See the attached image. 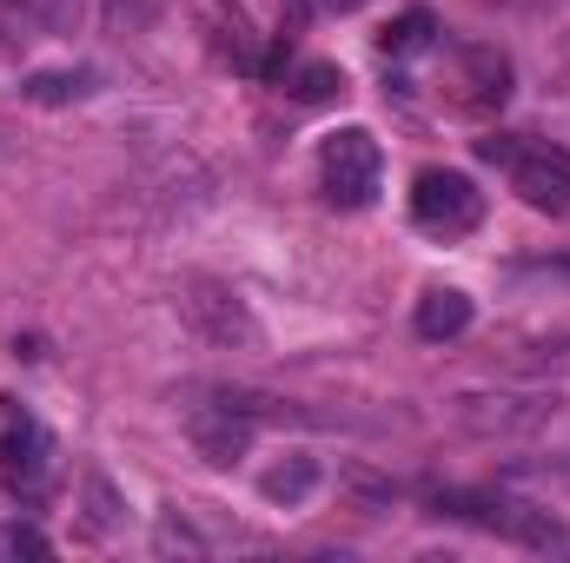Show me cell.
Wrapping results in <instances>:
<instances>
[{
    "label": "cell",
    "instance_id": "obj_1",
    "mask_svg": "<svg viewBox=\"0 0 570 563\" xmlns=\"http://www.w3.org/2000/svg\"><path fill=\"white\" fill-rule=\"evenodd\" d=\"M478 159L498 166L524 206H538V213H551V219L570 213V152L564 146H531V140L491 134V140H478Z\"/></svg>",
    "mask_w": 570,
    "mask_h": 563
},
{
    "label": "cell",
    "instance_id": "obj_2",
    "mask_svg": "<svg viewBox=\"0 0 570 563\" xmlns=\"http://www.w3.org/2000/svg\"><path fill=\"white\" fill-rule=\"evenodd\" d=\"M431 504L444 517H471V524H484V531H498L524 551H570V531L538 504H511V497H491V491H438Z\"/></svg>",
    "mask_w": 570,
    "mask_h": 563
},
{
    "label": "cell",
    "instance_id": "obj_3",
    "mask_svg": "<svg viewBox=\"0 0 570 563\" xmlns=\"http://www.w3.org/2000/svg\"><path fill=\"white\" fill-rule=\"evenodd\" d=\"M318 179H325V199L345 206V213H365L379 199V179H385V152L372 140V127H338L318 140Z\"/></svg>",
    "mask_w": 570,
    "mask_h": 563
},
{
    "label": "cell",
    "instance_id": "obj_4",
    "mask_svg": "<svg viewBox=\"0 0 570 563\" xmlns=\"http://www.w3.org/2000/svg\"><path fill=\"white\" fill-rule=\"evenodd\" d=\"M412 219H419V233H431V239H464L484 219V192L464 172L431 166V172L412 179Z\"/></svg>",
    "mask_w": 570,
    "mask_h": 563
},
{
    "label": "cell",
    "instance_id": "obj_5",
    "mask_svg": "<svg viewBox=\"0 0 570 563\" xmlns=\"http://www.w3.org/2000/svg\"><path fill=\"white\" fill-rule=\"evenodd\" d=\"M47 471V431L20 398H0V477L7 484H33Z\"/></svg>",
    "mask_w": 570,
    "mask_h": 563
},
{
    "label": "cell",
    "instance_id": "obj_6",
    "mask_svg": "<svg viewBox=\"0 0 570 563\" xmlns=\"http://www.w3.org/2000/svg\"><path fill=\"white\" fill-rule=\"evenodd\" d=\"M186 437H193V451H199L206 464H239V457L253 451V418H246L239 405L213 398V405H199V412L186 418Z\"/></svg>",
    "mask_w": 570,
    "mask_h": 563
},
{
    "label": "cell",
    "instance_id": "obj_7",
    "mask_svg": "<svg viewBox=\"0 0 570 563\" xmlns=\"http://www.w3.org/2000/svg\"><path fill=\"white\" fill-rule=\"evenodd\" d=\"M206 33H213V53L226 60V67H239V73H259V33H253V20H246V7H233V0H213L206 7Z\"/></svg>",
    "mask_w": 570,
    "mask_h": 563
},
{
    "label": "cell",
    "instance_id": "obj_8",
    "mask_svg": "<svg viewBox=\"0 0 570 563\" xmlns=\"http://www.w3.org/2000/svg\"><path fill=\"white\" fill-rule=\"evenodd\" d=\"M80 0H0V40H47L73 33Z\"/></svg>",
    "mask_w": 570,
    "mask_h": 563
},
{
    "label": "cell",
    "instance_id": "obj_9",
    "mask_svg": "<svg viewBox=\"0 0 570 563\" xmlns=\"http://www.w3.org/2000/svg\"><path fill=\"white\" fill-rule=\"evenodd\" d=\"M511 100V60L498 47H471L464 53V107L471 113H491Z\"/></svg>",
    "mask_w": 570,
    "mask_h": 563
},
{
    "label": "cell",
    "instance_id": "obj_10",
    "mask_svg": "<svg viewBox=\"0 0 570 563\" xmlns=\"http://www.w3.org/2000/svg\"><path fill=\"white\" fill-rule=\"evenodd\" d=\"M412 325H419V338L444 345V338H458L471 325V298L458 285H431L425 298H419V312H412Z\"/></svg>",
    "mask_w": 570,
    "mask_h": 563
},
{
    "label": "cell",
    "instance_id": "obj_11",
    "mask_svg": "<svg viewBox=\"0 0 570 563\" xmlns=\"http://www.w3.org/2000/svg\"><path fill=\"white\" fill-rule=\"evenodd\" d=\"M431 33H438V20H431V7H405L399 20H385V33H379V53L385 60H405V53H425Z\"/></svg>",
    "mask_w": 570,
    "mask_h": 563
},
{
    "label": "cell",
    "instance_id": "obj_12",
    "mask_svg": "<svg viewBox=\"0 0 570 563\" xmlns=\"http://www.w3.org/2000/svg\"><path fill=\"white\" fill-rule=\"evenodd\" d=\"M338 93H345V73H338L332 60H305V67L292 73V100H298V107H332Z\"/></svg>",
    "mask_w": 570,
    "mask_h": 563
},
{
    "label": "cell",
    "instance_id": "obj_13",
    "mask_svg": "<svg viewBox=\"0 0 570 563\" xmlns=\"http://www.w3.org/2000/svg\"><path fill=\"white\" fill-rule=\"evenodd\" d=\"M312 484H318V464H312V457H292L279 471H266V497H273V504H298Z\"/></svg>",
    "mask_w": 570,
    "mask_h": 563
},
{
    "label": "cell",
    "instance_id": "obj_14",
    "mask_svg": "<svg viewBox=\"0 0 570 563\" xmlns=\"http://www.w3.org/2000/svg\"><path fill=\"white\" fill-rule=\"evenodd\" d=\"M87 80H94V73H27V100H40V107H67V100L87 93Z\"/></svg>",
    "mask_w": 570,
    "mask_h": 563
},
{
    "label": "cell",
    "instance_id": "obj_15",
    "mask_svg": "<svg viewBox=\"0 0 570 563\" xmlns=\"http://www.w3.org/2000/svg\"><path fill=\"white\" fill-rule=\"evenodd\" d=\"M0 551H7V557H47L53 544H47L33 524H7V531H0Z\"/></svg>",
    "mask_w": 570,
    "mask_h": 563
},
{
    "label": "cell",
    "instance_id": "obj_16",
    "mask_svg": "<svg viewBox=\"0 0 570 563\" xmlns=\"http://www.w3.org/2000/svg\"><path fill=\"white\" fill-rule=\"evenodd\" d=\"M345 7H358V0H292L298 20H305V13H345Z\"/></svg>",
    "mask_w": 570,
    "mask_h": 563
}]
</instances>
